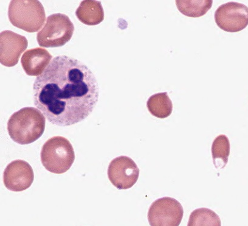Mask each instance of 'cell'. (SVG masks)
Here are the masks:
<instances>
[{
	"instance_id": "obj_1",
	"label": "cell",
	"mask_w": 248,
	"mask_h": 226,
	"mask_svg": "<svg viewBox=\"0 0 248 226\" xmlns=\"http://www.w3.org/2000/svg\"><path fill=\"white\" fill-rule=\"evenodd\" d=\"M34 103L47 120L61 127L85 120L96 108L99 87L92 70L67 56L54 58L33 86Z\"/></svg>"
},
{
	"instance_id": "obj_2",
	"label": "cell",
	"mask_w": 248,
	"mask_h": 226,
	"mask_svg": "<svg viewBox=\"0 0 248 226\" xmlns=\"http://www.w3.org/2000/svg\"><path fill=\"white\" fill-rule=\"evenodd\" d=\"M46 118L41 111L26 107L14 113L9 119L8 131L14 142L21 145L32 144L44 134Z\"/></svg>"
},
{
	"instance_id": "obj_3",
	"label": "cell",
	"mask_w": 248,
	"mask_h": 226,
	"mask_svg": "<svg viewBox=\"0 0 248 226\" xmlns=\"http://www.w3.org/2000/svg\"><path fill=\"white\" fill-rule=\"evenodd\" d=\"M43 166L52 173L61 175L70 170L75 161L72 145L66 138L55 136L47 140L40 154Z\"/></svg>"
},
{
	"instance_id": "obj_4",
	"label": "cell",
	"mask_w": 248,
	"mask_h": 226,
	"mask_svg": "<svg viewBox=\"0 0 248 226\" xmlns=\"http://www.w3.org/2000/svg\"><path fill=\"white\" fill-rule=\"evenodd\" d=\"M8 16L14 27L31 33L39 32L46 20L44 7L38 0H13Z\"/></svg>"
},
{
	"instance_id": "obj_5",
	"label": "cell",
	"mask_w": 248,
	"mask_h": 226,
	"mask_svg": "<svg viewBox=\"0 0 248 226\" xmlns=\"http://www.w3.org/2000/svg\"><path fill=\"white\" fill-rule=\"evenodd\" d=\"M74 32L75 26L68 16L61 13L52 14L37 33V42L44 48L63 47L72 38Z\"/></svg>"
},
{
	"instance_id": "obj_6",
	"label": "cell",
	"mask_w": 248,
	"mask_h": 226,
	"mask_svg": "<svg viewBox=\"0 0 248 226\" xmlns=\"http://www.w3.org/2000/svg\"><path fill=\"white\" fill-rule=\"evenodd\" d=\"M183 215L180 202L172 197H163L152 204L147 216L150 226H179Z\"/></svg>"
},
{
	"instance_id": "obj_7",
	"label": "cell",
	"mask_w": 248,
	"mask_h": 226,
	"mask_svg": "<svg viewBox=\"0 0 248 226\" xmlns=\"http://www.w3.org/2000/svg\"><path fill=\"white\" fill-rule=\"evenodd\" d=\"M215 21L224 32H237L248 25V7L237 2H228L219 6L215 13Z\"/></svg>"
},
{
	"instance_id": "obj_8",
	"label": "cell",
	"mask_w": 248,
	"mask_h": 226,
	"mask_svg": "<svg viewBox=\"0 0 248 226\" xmlns=\"http://www.w3.org/2000/svg\"><path fill=\"white\" fill-rule=\"evenodd\" d=\"M140 169L135 161L125 156H119L112 160L108 166L109 181L118 190H127L138 181Z\"/></svg>"
},
{
	"instance_id": "obj_9",
	"label": "cell",
	"mask_w": 248,
	"mask_h": 226,
	"mask_svg": "<svg viewBox=\"0 0 248 226\" xmlns=\"http://www.w3.org/2000/svg\"><path fill=\"white\" fill-rule=\"evenodd\" d=\"M34 173L32 166L23 160H16L8 164L3 173L6 189L12 192L25 191L32 185Z\"/></svg>"
},
{
	"instance_id": "obj_10",
	"label": "cell",
	"mask_w": 248,
	"mask_h": 226,
	"mask_svg": "<svg viewBox=\"0 0 248 226\" xmlns=\"http://www.w3.org/2000/svg\"><path fill=\"white\" fill-rule=\"evenodd\" d=\"M28 46V40L23 35L3 31L0 34V63L7 67L16 66Z\"/></svg>"
},
{
	"instance_id": "obj_11",
	"label": "cell",
	"mask_w": 248,
	"mask_h": 226,
	"mask_svg": "<svg viewBox=\"0 0 248 226\" xmlns=\"http://www.w3.org/2000/svg\"><path fill=\"white\" fill-rule=\"evenodd\" d=\"M52 56L46 49L35 48L26 51L21 63L25 72L31 77H39L51 63Z\"/></svg>"
},
{
	"instance_id": "obj_12",
	"label": "cell",
	"mask_w": 248,
	"mask_h": 226,
	"mask_svg": "<svg viewBox=\"0 0 248 226\" xmlns=\"http://www.w3.org/2000/svg\"><path fill=\"white\" fill-rule=\"evenodd\" d=\"M76 16L85 25H99L104 20V11L101 2L95 0L82 1L76 11Z\"/></svg>"
},
{
	"instance_id": "obj_13",
	"label": "cell",
	"mask_w": 248,
	"mask_h": 226,
	"mask_svg": "<svg viewBox=\"0 0 248 226\" xmlns=\"http://www.w3.org/2000/svg\"><path fill=\"white\" fill-rule=\"evenodd\" d=\"M147 107L149 113L158 118L169 117L173 111L172 102L167 92L153 95L148 99Z\"/></svg>"
},
{
	"instance_id": "obj_14",
	"label": "cell",
	"mask_w": 248,
	"mask_h": 226,
	"mask_svg": "<svg viewBox=\"0 0 248 226\" xmlns=\"http://www.w3.org/2000/svg\"><path fill=\"white\" fill-rule=\"evenodd\" d=\"M176 5L181 14L189 17L203 16L212 8V0H176Z\"/></svg>"
},
{
	"instance_id": "obj_15",
	"label": "cell",
	"mask_w": 248,
	"mask_h": 226,
	"mask_svg": "<svg viewBox=\"0 0 248 226\" xmlns=\"http://www.w3.org/2000/svg\"><path fill=\"white\" fill-rule=\"evenodd\" d=\"M230 140L225 135H220L214 140L212 145V156L214 165L217 169H223L228 162L230 154Z\"/></svg>"
},
{
	"instance_id": "obj_16",
	"label": "cell",
	"mask_w": 248,
	"mask_h": 226,
	"mask_svg": "<svg viewBox=\"0 0 248 226\" xmlns=\"http://www.w3.org/2000/svg\"><path fill=\"white\" fill-rule=\"evenodd\" d=\"M187 226H221V221L211 209L199 208L190 214Z\"/></svg>"
}]
</instances>
